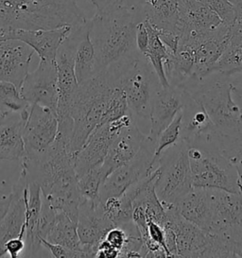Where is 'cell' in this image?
Segmentation results:
<instances>
[{
    "label": "cell",
    "instance_id": "cell-19",
    "mask_svg": "<svg viewBox=\"0 0 242 258\" xmlns=\"http://www.w3.org/2000/svg\"><path fill=\"white\" fill-rule=\"evenodd\" d=\"M189 94L185 88L171 86L161 87L151 104V132L149 137L157 141L161 133L173 121L181 112Z\"/></svg>",
    "mask_w": 242,
    "mask_h": 258
},
{
    "label": "cell",
    "instance_id": "cell-27",
    "mask_svg": "<svg viewBox=\"0 0 242 258\" xmlns=\"http://www.w3.org/2000/svg\"><path fill=\"white\" fill-rule=\"evenodd\" d=\"M210 140L219 153L234 166L242 183V125L231 133L216 129L210 136Z\"/></svg>",
    "mask_w": 242,
    "mask_h": 258
},
{
    "label": "cell",
    "instance_id": "cell-21",
    "mask_svg": "<svg viewBox=\"0 0 242 258\" xmlns=\"http://www.w3.org/2000/svg\"><path fill=\"white\" fill-rule=\"evenodd\" d=\"M72 27L66 26L52 30H13L6 39H16L30 46L38 54L40 60L56 61L60 44L67 38Z\"/></svg>",
    "mask_w": 242,
    "mask_h": 258
},
{
    "label": "cell",
    "instance_id": "cell-18",
    "mask_svg": "<svg viewBox=\"0 0 242 258\" xmlns=\"http://www.w3.org/2000/svg\"><path fill=\"white\" fill-rule=\"evenodd\" d=\"M34 50L16 39L0 41V80L15 84L20 90L30 73V61Z\"/></svg>",
    "mask_w": 242,
    "mask_h": 258
},
{
    "label": "cell",
    "instance_id": "cell-29",
    "mask_svg": "<svg viewBox=\"0 0 242 258\" xmlns=\"http://www.w3.org/2000/svg\"><path fill=\"white\" fill-rule=\"evenodd\" d=\"M144 22L146 24V27L148 29L149 35H150L149 47H148L147 52L144 55L150 61L151 66L155 70L162 87H168L169 84H168V81H167L166 74H165L164 63L168 59L169 55L172 51H170L165 46V44L161 41L157 30L155 28H153L148 21L145 20Z\"/></svg>",
    "mask_w": 242,
    "mask_h": 258
},
{
    "label": "cell",
    "instance_id": "cell-35",
    "mask_svg": "<svg viewBox=\"0 0 242 258\" xmlns=\"http://www.w3.org/2000/svg\"><path fill=\"white\" fill-rule=\"evenodd\" d=\"M104 239L110 243L114 249L121 251L128 239V232L122 226H114L107 232Z\"/></svg>",
    "mask_w": 242,
    "mask_h": 258
},
{
    "label": "cell",
    "instance_id": "cell-17",
    "mask_svg": "<svg viewBox=\"0 0 242 258\" xmlns=\"http://www.w3.org/2000/svg\"><path fill=\"white\" fill-rule=\"evenodd\" d=\"M30 181L21 169L19 179L15 182L11 194V204L3 220L0 222V257L7 253L6 243L27 231V194ZM24 237V236H23Z\"/></svg>",
    "mask_w": 242,
    "mask_h": 258
},
{
    "label": "cell",
    "instance_id": "cell-38",
    "mask_svg": "<svg viewBox=\"0 0 242 258\" xmlns=\"http://www.w3.org/2000/svg\"><path fill=\"white\" fill-rule=\"evenodd\" d=\"M5 249L7 253L10 254V256L13 258L19 257L21 255L24 250H26V241L25 237L23 236H17L15 238L10 239L6 245Z\"/></svg>",
    "mask_w": 242,
    "mask_h": 258
},
{
    "label": "cell",
    "instance_id": "cell-6",
    "mask_svg": "<svg viewBox=\"0 0 242 258\" xmlns=\"http://www.w3.org/2000/svg\"><path fill=\"white\" fill-rule=\"evenodd\" d=\"M13 30H52L76 27L88 19L76 0H11Z\"/></svg>",
    "mask_w": 242,
    "mask_h": 258
},
{
    "label": "cell",
    "instance_id": "cell-5",
    "mask_svg": "<svg viewBox=\"0 0 242 258\" xmlns=\"http://www.w3.org/2000/svg\"><path fill=\"white\" fill-rule=\"evenodd\" d=\"M127 99L135 118L150 119L151 104L162 85L150 61L143 54L104 70Z\"/></svg>",
    "mask_w": 242,
    "mask_h": 258
},
{
    "label": "cell",
    "instance_id": "cell-16",
    "mask_svg": "<svg viewBox=\"0 0 242 258\" xmlns=\"http://www.w3.org/2000/svg\"><path fill=\"white\" fill-rule=\"evenodd\" d=\"M58 133L57 114L48 108L31 104L23 131L25 152H44L55 142Z\"/></svg>",
    "mask_w": 242,
    "mask_h": 258
},
{
    "label": "cell",
    "instance_id": "cell-25",
    "mask_svg": "<svg viewBox=\"0 0 242 258\" xmlns=\"http://www.w3.org/2000/svg\"><path fill=\"white\" fill-rule=\"evenodd\" d=\"M174 206L183 218L209 233L211 227L212 205L208 189L193 187Z\"/></svg>",
    "mask_w": 242,
    "mask_h": 258
},
{
    "label": "cell",
    "instance_id": "cell-22",
    "mask_svg": "<svg viewBox=\"0 0 242 258\" xmlns=\"http://www.w3.org/2000/svg\"><path fill=\"white\" fill-rule=\"evenodd\" d=\"M146 137L138 129L136 122L121 131L113 140L105 159L101 164L106 178L114 169L127 164L136 156Z\"/></svg>",
    "mask_w": 242,
    "mask_h": 258
},
{
    "label": "cell",
    "instance_id": "cell-26",
    "mask_svg": "<svg viewBox=\"0 0 242 258\" xmlns=\"http://www.w3.org/2000/svg\"><path fill=\"white\" fill-rule=\"evenodd\" d=\"M75 73L81 84L97 75V58L95 47L90 38V20L88 19L80 29L74 54Z\"/></svg>",
    "mask_w": 242,
    "mask_h": 258
},
{
    "label": "cell",
    "instance_id": "cell-34",
    "mask_svg": "<svg viewBox=\"0 0 242 258\" xmlns=\"http://www.w3.org/2000/svg\"><path fill=\"white\" fill-rule=\"evenodd\" d=\"M40 242L42 247L45 248L48 250L52 257L60 258H85V254L83 251L79 250H71L69 248H67L65 246H62L59 244H54V243L49 242L45 240L44 238H40Z\"/></svg>",
    "mask_w": 242,
    "mask_h": 258
},
{
    "label": "cell",
    "instance_id": "cell-24",
    "mask_svg": "<svg viewBox=\"0 0 242 258\" xmlns=\"http://www.w3.org/2000/svg\"><path fill=\"white\" fill-rule=\"evenodd\" d=\"M179 8L180 0H140L138 12L142 21H148L157 31L179 34Z\"/></svg>",
    "mask_w": 242,
    "mask_h": 258
},
{
    "label": "cell",
    "instance_id": "cell-15",
    "mask_svg": "<svg viewBox=\"0 0 242 258\" xmlns=\"http://www.w3.org/2000/svg\"><path fill=\"white\" fill-rule=\"evenodd\" d=\"M113 227V222L108 219L97 201L82 198L79 205L77 229L86 257H96L98 244Z\"/></svg>",
    "mask_w": 242,
    "mask_h": 258
},
{
    "label": "cell",
    "instance_id": "cell-3",
    "mask_svg": "<svg viewBox=\"0 0 242 258\" xmlns=\"http://www.w3.org/2000/svg\"><path fill=\"white\" fill-rule=\"evenodd\" d=\"M117 89L105 71L79 84L71 105L74 129L70 150L74 154L82 149L94 130L107 123Z\"/></svg>",
    "mask_w": 242,
    "mask_h": 258
},
{
    "label": "cell",
    "instance_id": "cell-23",
    "mask_svg": "<svg viewBox=\"0 0 242 258\" xmlns=\"http://www.w3.org/2000/svg\"><path fill=\"white\" fill-rule=\"evenodd\" d=\"M182 114L180 137L189 146L206 139L216 131V126L204 106L189 92Z\"/></svg>",
    "mask_w": 242,
    "mask_h": 258
},
{
    "label": "cell",
    "instance_id": "cell-36",
    "mask_svg": "<svg viewBox=\"0 0 242 258\" xmlns=\"http://www.w3.org/2000/svg\"><path fill=\"white\" fill-rule=\"evenodd\" d=\"M148 235H149L148 240L151 239L153 242L159 244L164 250H166L167 257H171L169 251L166 248L165 230L163 226H161L159 223L153 221V220H148ZM148 240H146L145 242H147Z\"/></svg>",
    "mask_w": 242,
    "mask_h": 258
},
{
    "label": "cell",
    "instance_id": "cell-41",
    "mask_svg": "<svg viewBox=\"0 0 242 258\" xmlns=\"http://www.w3.org/2000/svg\"><path fill=\"white\" fill-rule=\"evenodd\" d=\"M91 3L94 4L96 6L97 10L102 8L105 6L106 3L108 2V0H90Z\"/></svg>",
    "mask_w": 242,
    "mask_h": 258
},
{
    "label": "cell",
    "instance_id": "cell-8",
    "mask_svg": "<svg viewBox=\"0 0 242 258\" xmlns=\"http://www.w3.org/2000/svg\"><path fill=\"white\" fill-rule=\"evenodd\" d=\"M155 192L163 206L175 205L193 188L189 145L180 140L160 155Z\"/></svg>",
    "mask_w": 242,
    "mask_h": 258
},
{
    "label": "cell",
    "instance_id": "cell-39",
    "mask_svg": "<svg viewBox=\"0 0 242 258\" xmlns=\"http://www.w3.org/2000/svg\"><path fill=\"white\" fill-rule=\"evenodd\" d=\"M119 253H120L119 250L114 249L110 243L107 242L105 239H103L101 242L98 244V251H97L96 257H119Z\"/></svg>",
    "mask_w": 242,
    "mask_h": 258
},
{
    "label": "cell",
    "instance_id": "cell-4",
    "mask_svg": "<svg viewBox=\"0 0 242 258\" xmlns=\"http://www.w3.org/2000/svg\"><path fill=\"white\" fill-rule=\"evenodd\" d=\"M233 71L215 69L201 80H190L183 88L204 106L219 132L231 133L242 125V110L233 98Z\"/></svg>",
    "mask_w": 242,
    "mask_h": 258
},
{
    "label": "cell",
    "instance_id": "cell-42",
    "mask_svg": "<svg viewBox=\"0 0 242 258\" xmlns=\"http://www.w3.org/2000/svg\"><path fill=\"white\" fill-rule=\"evenodd\" d=\"M5 38H6V32L0 28V41L5 40Z\"/></svg>",
    "mask_w": 242,
    "mask_h": 258
},
{
    "label": "cell",
    "instance_id": "cell-7",
    "mask_svg": "<svg viewBox=\"0 0 242 258\" xmlns=\"http://www.w3.org/2000/svg\"><path fill=\"white\" fill-rule=\"evenodd\" d=\"M193 187L239 192L234 166L219 153L209 137L189 146Z\"/></svg>",
    "mask_w": 242,
    "mask_h": 258
},
{
    "label": "cell",
    "instance_id": "cell-37",
    "mask_svg": "<svg viewBox=\"0 0 242 258\" xmlns=\"http://www.w3.org/2000/svg\"><path fill=\"white\" fill-rule=\"evenodd\" d=\"M136 46L138 51L141 54H145L148 50L149 43H150V35L149 31L146 27L144 21L138 23L136 28Z\"/></svg>",
    "mask_w": 242,
    "mask_h": 258
},
{
    "label": "cell",
    "instance_id": "cell-40",
    "mask_svg": "<svg viewBox=\"0 0 242 258\" xmlns=\"http://www.w3.org/2000/svg\"><path fill=\"white\" fill-rule=\"evenodd\" d=\"M10 204H11V194H9L8 196H3L0 199V222L3 220L5 214L7 212Z\"/></svg>",
    "mask_w": 242,
    "mask_h": 258
},
{
    "label": "cell",
    "instance_id": "cell-43",
    "mask_svg": "<svg viewBox=\"0 0 242 258\" xmlns=\"http://www.w3.org/2000/svg\"><path fill=\"white\" fill-rule=\"evenodd\" d=\"M232 3H234V5H236V3L239 1V0H230Z\"/></svg>",
    "mask_w": 242,
    "mask_h": 258
},
{
    "label": "cell",
    "instance_id": "cell-2",
    "mask_svg": "<svg viewBox=\"0 0 242 258\" xmlns=\"http://www.w3.org/2000/svg\"><path fill=\"white\" fill-rule=\"evenodd\" d=\"M142 22L139 12L124 6L97 11L90 19V38L97 58V74L140 55L136 46V28Z\"/></svg>",
    "mask_w": 242,
    "mask_h": 258
},
{
    "label": "cell",
    "instance_id": "cell-9",
    "mask_svg": "<svg viewBox=\"0 0 242 258\" xmlns=\"http://www.w3.org/2000/svg\"><path fill=\"white\" fill-rule=\"evenodd\" d=\"M83 24L72 28L67 38L60 44L56 56L58 73V137H60L69 146L71 143L74 129V121L71 116V105L79 86L75 73L74 54L80 29Z\"/></svg>",
    "mask_w": 242,
    "mask_h": 258
},
{
    "label": "cell",
    "instance_id": "cell-12",
    "mask_svg": "<svg viewBox=\"0 0 242 258\" xmlns=\"http://www.w3.org/2000/svg\"><path fill=\"white\" fill-rule=\"evenodd\" d=\"M164 208L166 213L165 225L171 228L176 235L177 257H217L216 235L183 218L174 205Z\"/></svg>",
    "mask_w": 242,
    "mask_h": 258
},
{
    "label": "cell",
    "instance_id": "cell-11",
    "mask_svg": "<svg viewBox=\"0 0 242 258\" xmlns=\"http://www.w3.org/2000/svg\"><path fill=\"white\" fill-rule=\"evenodd\" d=\"M212 205L209 233L220 236L235 247L237 257L242 245V194L208 189Z\"/></svg>",
    "mask_w": 242,
    "mask_h": 258
},
{
    "label": "cell",
    "instance_id": "cell-31",
    "mask_svg": "<svg viewBox=\"0 0 242 258\" xmlns=\"http://www.w3.org/2000/svg\"><path fill=\"white\" fill-rule=\"evenodd\" d=\"M30 104L23 99L20 90L15 84L0 80V113L22 112Z\"/></svg>",
    "mask_w": 242,
    "mask_h": 258
},
{
    "label": "cell",
    "instance_id": "cell-13",
    "mask_svg": "<svg viewBox=\"0 0 242 258\" xmlns=\"http://www.w3.org/2000/svg\"><path fill=\"white\" fill-rule=\"evenodd\" d=\"M136 122L132 113L99 125L91 133L82 149L75 154V170L78 178L93 167L103 163L113 140L121 131Z\"/></svg>",
    "mask_w": 242,
    "mask_h": 258
},
{
    "label": "cell",
    "instance_id": "cell-44",
    "mask_svg": "<svg viewBox=\"0 0 242 258\" xmlns=\"http://www.w3.org/2000/svg\"><path fill=\"white\" fill-rule=\"evenodd\" d=\"M239 257H242V245L241 248H240V250H239Z\"/></svg>",
    "mask_w": 242,
    "mask_h": 258
},
{
    "label": "cell",
    "instance_id": "cell-32",
    "mask_svg": "<svg viewBox=\"0 0 242 258\" xmlns=\"http://www.w3.org/2000/svg\"><path fill=\"white\" fill-rule=\"evenodd\" d=\"M182 115L183 114L181 111L175 116L173 121L171 122L166 129L161 133V135L157 138L155 155L153 160L154 169H156V163L162 152L181 140L180 134H181Z\"/></svg>",
    "mask_w": 242,
    "mask_h": 258
},
{
    "label": "cell",
    "instance_id": "cell-1",
    "mask_svg": "<svg viewBox=\"0 0 242 258\" xmlns=\"http://www.w3.org/2000/svg\"><path fill=\"white\" fill-rule=\"evenodd\" d=\"M22 169L30 182L41 187L42 195L58 212L66 213L78 221L82 200L75 170V154L57 137L48 149L41 152H26Z\"/></svg>",
    "mask_w": 242,
    "mask_h": 258
},
{
    "label": "cell",
    "instance_id": "cell-20",
    "mask_svg": "<svg viewBox=\"0 0 242 258\" xmlns=\"http://www.w3.org/2000/svg\"><path fill=\"white\" fill-rule=\"evenodd\" d=\"M29 110L30 107L22 112L0 113V161L22 159L25 154L23 131Z\"/></svg>",
    "mask_w": 242,
    "mask_h": 258
},
{
    "label": "cell",
    "instance_id": "cell-14",
    "mask_svg": "<svg viewBox=\"0 0 242 258\" xmlns=\"http://www.w3.org/2000/svg\"><path fill=\"white\" fill-rule=\"evenodd\" d=\"M20 93L30 105L39 104L57 114L58 73L56 61L40 60L37 69L26 77Z\"/></svg>",
    "mask_w": 242,
    "mask_h": 258
},
{
    "label": "cell",
    "instance_id": "cell-28",
    "mask_svg": "<svg viewBox=\"0 0 242 258\" xmlns=\"http://www.w3.org/2000/svg\"><path fill=\"white\" fill-rule=\"evenodd\" d=\"M45 240L65 246L71 250L83 251V245L78 234L77 221L72 220L66 213H57L52 227L50 228Z\"/></svg>",
    "mask_w": 242,
    "mask_h": 258
},
{
    "label": "cell",
    "instance_id": "cell-10",
    "mask_svg": "<svg viewBox=\"0 0 242 258\" xmlns=\"http://www.w3.org/2000/svg\"><path fill=\"white\" fill-rule=\"evenodd\" d=\"M156 140L147 136L136 156L107 176L100 186L96 201L102 203L108 198L119 197L130 186L154 171L153 160Z\"/></svg>",
    "mask_w": 242,
    "mask_h": 258
},
{
    "label": "cell",
    "instance_id": "cell-30",
    "mask_svg": "<svg viewBox=\"0 0 242 258\" xmlns=\"http://www.w3.org/2000/svg\"><path fill=\"white\" fill-rule=\"evenodd\" d=\"M106 179L101 165L93 167L78 178V186L83 199L96 201L101 184Z\"/></svg>",
    "mask_w": 242,
    "mask_h": 258
},
{
    "label": "cell",
    "instance_id": "cell-33",
    "mask_svg": "<svg viewBox=\"0 0 242 258\" xmlns=\"http://www.w3.org/2000/svg\"><path fill=\"white\" fill-rule=\"evenodd\" d=\"M213 11L228 26H234L236 22L235 5L230 0H200Z\"/></svg>",
    "mask_w": 242,
    "mask_h": 258
}]
</instances>
